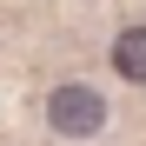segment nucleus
<instances>
[{
  "label": "nucleus",
  "instance_id": "obj_1",
  "mask_svg": "<svg viewBox=\"0 0 146 146\" xmlns=\"http://www.w3.org/2000/svg\"><path fill=\"white\" fill-rule=\"evenodd\" d=\"M46 126L66 133V139H93L106 126V100L93 86H53V93H46Z\"/></svg>",
  "mask_w": 146,
  "mask_h": 146
},
{
  "label": "nucleus",
  "instance_id": "obj_2",
  "mask_svg": "<svg viewBox=\"0 0 146 146\" xmlns=\"http://www.w3.org/2000/svg\"><path fill=\"white\" fill-rule=\"evenodd\" d=\"M113 73L133 80V86H146V27H119V40H113Z\"/></svg>",
  "mask_w": 146,
  "mask_h": 146
}]
</instances>
